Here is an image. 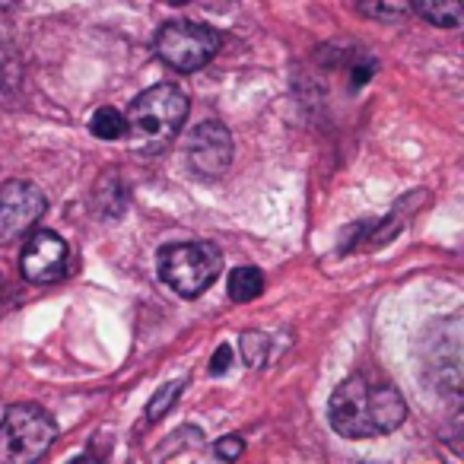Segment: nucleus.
<instances>
[{
  "label": "nucleus",
  "mask_w": 464,
  "mask_h": 464,
  "mask_svg": "<svg viewBox=\"0 0 464 464\" xmlns=\"http://www.w3.org/2000/svg\"><path fill=\"white\" fill-rule=\"evenodd\" d=\"M242 360L248 362V366H261L267 356V337L265 334H255V331H248V334H242Z\"/></svg>",
  "instance_id": "13"
},
{
  "label": "nucleus",
  "mask_w": 464,
  "mask_h": 464,
  "mask_svg": "<svg viewBox=\"0 0 464 464\" xmlns=\"http://www.w3.org/2000/svg\"><path fill=\"white\" fill-rule=\"evenodd\" d=\"M90 130L99 140H118V137L128 134V118L118 109H111V105H102V109H96V115H92Z\"/></svg>",
  "instance_id": "11"
},
{
  "label": "nucleus",
  "mask_w": 464,
  "mask_h": 464,
  "mask_svg": "<svg viewBox=\"0 0 464 464\" xmlns=\"http://www.w3.org/2000/svg\"><path fill=\"white\" fill-rule=\"evenodd\" d=\"M20 0H0V10H10V7H16Z\"/></svg>",
  "instance_id": "16"
},
{
  "label": "nucleus",
  "mask_w": 464,
  "mask_h": 464,
  "mask_svg": "<svg viewBox=\"0 0 464 464\" xmlns=\"http://www.w3.org/2000/svg\"><path fill=\"white\" fill-rule=\"evenodd\" d=\"M265 293V274L252 265H242L229 274V299L236 303H252Z\"/></svg>",
  "instance_id": "10"
},
{
  "label": "nucleus",
  "mask_w": 464,
  "mask_h": 464,
  "mask_svg": "<svg viewBox=\"0 0 464 464\" xmlns=\"http://www.w3.org/2000/svg\"><path fill=\"white\" fill-rule=\"evenodd\" d=\"M58 439V423L42 404H14L0 420V464H33Z\"/></svg>",
  "instance_id": "3"
},
{
  "label": "nucleus",
  "mask_w": 464,
  "mask_h": 464,
  "mask_svg": "<svg viewBox=\"0 0 464 464\" xmlns=\"http://www.w3.org/2000/svg\"><path fill=\"white\" fill-rule=\"evenodd\" d=\"M156 271L179 296L198 299L223 271V252L213 242H172L156 255Z\"/></svg>",
  "instance_id": "2"
},
{
  "label": "nucleus",
  "mask_w": 464,
  "mask_h": 464,
  "mask_svg": "<svg viewBox=\"0 0 464 464\" xmlns=\"http://www.w3.org/2000/svg\"><path fill=\"white\" fill-rule=\"evenodd\" d=\"M48 200L33 181H7L0 188V242L20 239L45 217Z\"/></svg>",
  "instance_id": "6"
},
{
  "label": "nucleus",
  "mask_w": 464,
  "mask_h": 464,
  "mask_svg": "<svg viewBox=\"0 0 464 464\" xmlns=\"http://www.w3.org/2000/svg\"><path fill=\"white\" fill-rule=\"evenodd\" d=\"M128 130L147 140H169L188 118V96L175 83H156L130 102Z\"/></svg>",
  "instance_id": "4"
},
{
  "label": "nucleus",
  "mask_w": 464,
  "mask_h": 464,
  "mask_svg": "<svg viewBox=\"0 0 464 464\" xmlns=\"http://www.w3.org/2000/svg\"><path fill=\"white\" fill-rule=\"evenodd\" d=\"M331 430L343 439H375L394 432L407 420V404L392 382L350 375L331 394Z\"/></svg>",
  "instance_id": "1"
},
{
  "label": "nucleus",
  "mask_w": 464,
  "mask_h": 464,
  "mask_svg": "<svg viewBox=\"0 0 464 464\" xmlns=\"http://www.w3.org/2000/svg\"><path fill=\"white\" fill-rule=\"evenodd\" d=\"M213 451H217V458H223V461H232V458H239L242 451H246V442H242L239 436H223L213 445Z\"/></svg>",
  "instance_id": "14"
},
{
  "label": "nucleus",
  "mask_w": 464,
  "mask_h": 464,
  "mask_svg": "<svg viewBox=\"0 0 464 464\" xmlns=\"http://www.w3.org/2000/svg\"><path fill=\"white\" fill-rule=\"evenodd\" d=\"M20 267L29 284H58L71 271V246L61 239L58 232L39 229L23 246Z\"/></svg>",
  "instance_id": "7"
},
{
  "label": "nucleus",
  "mask_w": 464,
  "mask_h": 464,
  "mask_svg": "<svg viewBox=\"0 0 464 464\" xmlns=\"http://www.w3.org/2000/svg\"><path fill=\"white\" fill-rule=\"evenodd\" d=\"M181 388H185V379H175V382H169V385H162L160 392L150 398V404H147V423H160L162 417L169 413V407L179 401V394H181Z\"/></svg>",
  "instance_id": "12"
},
{
  "label": "nucleus",
  "mask_w": 464,
  "mask_h": 464,
  "mask_svg": "<svg viewBox=\"0 0 464 464\" xmlns=\"http://www.w3.org/2000/svg\"><path fill=\"white\" fill-rule=\"evenodd\" d=\"M153 48L162 64H169L172 71L194 73L217 58L219 33L191 20H172V23H166V26H160Z\"/></svg>",
  "instance_id": "5"
},
{
  "label": "nucleus",
  "mask_w": 464,
  "mask_h": 464,
  "mask_svg": "<svg viewBox=\"0 0 464 464\" xmlns=\"http://www.w3.org/2000/svg\"><path fill=\"white\" fill-rule=\"evenodd\" d=\"M413 10L439 29H458L464 20L461 0H411Z\"/></svg>",
  "instance_id": "9"
},
{
  "label": "nucleus",
  "mask_w": 464,
  "mask_h": 464,
  "mask_svg": "<svg viewBox=\"0 0 464 464\" xmlns=\"http://www.w3.org/2000/svg\"><path fill=\"white\" fill-rule=\"evenodd\" d=\"M229 362H232V347L229 343H219L217 356L210 360V375H223L226 369H229Z\"/></svg>",
  "instance_id": "15"
},
{
  "label": "nucleus",
  "mask_w": 464,
  "mask_h": 464,
  "mask_svg": "<svg viewBox=\"0 0 464 464\" xmlns=\"http://www.w3.org/2000/svg\"><path fill=\"white\" fill-rule=\"evenodd\" d=\"M232 134L226 124L219 121H204L191 130V137L185 140L188 166L204 179H217L229 169L232 162Z\"/></svg>",
  "instance_id": "8"
}]
</instances>
